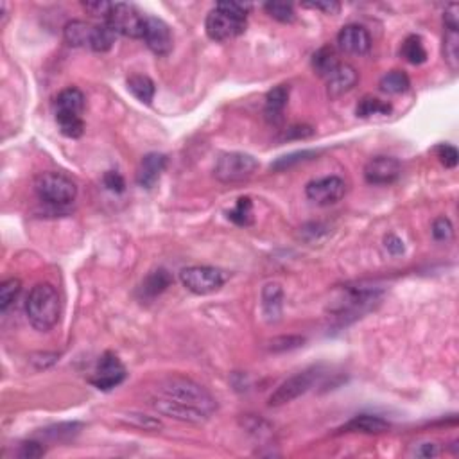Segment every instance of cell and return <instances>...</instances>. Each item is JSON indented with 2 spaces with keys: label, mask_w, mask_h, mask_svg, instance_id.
<instances>
[{
  "label": "cell",
  "mask_w": 459,
  "mask_h": 459,
  "mask_svg": "<svg viewBox=\"0 0 459 459\" xmlns=\"http://www.w3.org/2000/svg\"><path fill=\"white\" fill-rule=\"evenodd\" d=\"M115 38H117V33L106 22L95 26L90 38L92 50H95V52H108L114 47Z\"/></svg>",
  "instance_id": "cell-26"
},
{
  "label": "cell",
  "mask_w": 459,
  "mask_h": 459,
  "mask_svg": "<svg viewBox=\"0 0 459 459\" xmlns=\"http://www.w3.org/2000/svg\"><path fill=\"white\" fill-rule=\"evenodd\" d=\"M314 135V129L311 126H292V128L285 129L282 140H292V138H309Z\"/></svg>",
  "instance_id": "cell-41"
},
{
  "label": "cell",
  "mask_w": 459,
  "mask_h": 459,
  "mask_svg": "<svg viewBox=\"0 0 459 459\" xmlns=\"http://www.w3.org/2000/svg\"><path fill=\"white\" fill-rule=\"evenodd\" d=\"M289 103V87L287 84H280L275 87L273 90L267 92L266 95V118L273 124H278L282 121V114H284L285 106Z\"/></svg>",
  "instance_id": "cell-19"
},
{
  "label": "cell",
  "mask_w": 459,
  "mask_h": 459,
  "mask_svg": "<svg viewBox=\"0 0 459 459\" xmlns=\"http://www.w3.org/2000/svg\"><path fill=\"white\" fill-rule=\"evenodd\" d=\"M228 219L237 226H250L253 224V201L251 198H239L236 206L228 212Z\"/></svg>",
  "instance_id": "cell-30"
},
{
  "label": "cell",
  "mask_w": 459,
  "mask_h": 459,
  "mask_svg": "<svg viewBox=\"0 0 459 459\" xmlns=\"http://www.w3.org/2000/svg\"><path fill=\"white\" fill-rule=\"evenodd\" d=\"M384 244H386V250L389 251L391 255H402L404 251H406L402 239H399L397 236H387L386 239H384Z\"/></svg>",
  "instance_id": "cell-45"
},
{
  "label": "cell",
  "mask_w": 459,
  "mask_h": 459,
  "mask_svg": "<svg viewBox=\"0 0 459 459\" xmlns=\"http://www.w3.org/2000/svg\"><path fill=\"white\" fill-rule=\"evenodd\" d=\"M314 156H318V153H316V151L291 153V155L278 158L277 162H275L273 165H271V169H273V171H285V169L292 167V165H298V163H304V162H307V160H312Z\"/></svg>",
  "instance_id": "cell-34"
},
{
  "label": "cell",
  "mask_w": 459,
  "mask_h": 459,
  "mask_svg": "<svg viewBox=\"0 0 459 459\" xmlns=\"http://www.w3.org/2000/svg\"><path fill=\"white\" fill-rule=\"evenodd\" d=\"M104 22H106L117 35L126 36V38L137 40L144 36L145 16H142L140 11L131 4H124V2L114 4Z\"/></svg>",
  "instance_id": "cell-6"
},
{
  "label": "cell",
  "mask_w": 459,
  "mask_h": 459,
  "mask_svg": "<svg viewBox=\"0 0 459 459\" xmlns=\"http://www.w3.org/2000/svg\"><path fill=\"white\" fill-rule=\"evenodd\" d=\"M391 111H393V106L387 101L377 99V97H372V95L363 97L355 108L357 117L360 118H370L373 115H389Z\"/></svg>",
  "instance_id": "cell-27"
},
{
  "label": "cell",
  "mask_w": 459,
  "mask_h": 459,
  "mask_svg": "<svg viewBox=\"0 0 459 459\" xmlns=\"http://www.w3.org/2000/svg\"><path fill=\"white\" fill-rule=\"evenodd\" d=\"M379 87L384 94L399 95V94H404V92L409 90L411 79H409V76L404 72V70H391V72L384 74L382 79H380V83H379Z\"/></svg>",
  "instance_id": "cell-25"
},
{
  "label": "cell",
  "mask_w": 459,
  "mask_h": 459,
  "mask_svg": "<svg viewBox=\"0 0 459 459\" xmlns=\"http://www.w3.org/2000/svg\"><path fill=\"white\" fill-rule=\"evenodd\" d=\"M103 182H104V187L115 194H121L126 190L124 178H122L117 171H108L106 175L103 176Z\"/></svg>",
  "instance_id": "cell-40"
},
{
  "label": "cell",
  "mask_w": 459,
  "mask_h": 459,
  "mask_svg": "<svg viewBox=\"0 0 459 459\" xmlns=\"http://www.w3.org/2000/svg\"><path fill=\"white\" fill-rule=\"evenodd\" d=\"M179 280H182L183 287L187 291L194 292V294H199V297H205V294H210V292H216L217 289L223 287L224 273L217 267L210 266H192L185 267L179 273Z\"/></svg>",
  "instance_id": "cell-7"
},
{
  "label": "cell",
  "mask_w": 459,
  "mask_h": 459,
  "mask_svg": "<svg viewBox=\"0 0 459 459\" xmlns=\"http://www.w3.org/2000/svg\"><path fill=\"white\" fill-rule=\"evenodd\" d=\"M56 122L61 133L69 138H79L84 131V122L81 115L56 114Z\"/></svg>",
  "instance_id": "cell-29"
},
{
  "label": "cell",
  "mask_w": 459,
  "mask_h": 459,
  "mask_svg": "<svg viewBox=\"0 0 459 459\" xmlns=\"http://www.w3.org/2000/svg\"><path fill=\"white\" fill-rule=\"evenodd\" d=\"M128 90L137 97L140 103L149 104L155 97V83H153L151 77L142 76V74H133V76L128 77Z\"/></svg>",
  "instance_id": "cell-24"
},
{
  "label": "cell",
  "mask_w": 459,
  "mask_h": 459,
  "mask_svg": "<svg viewBox=\"0 0 459 459\" xmlns=\"http://www.w3.org/2000/svg\"><path fill=\"white\" fill-rule=\"evenodd\" d=\"M56 114H69V115H83L84 110V95L79 88H65L56 97Z\"/></svg>",
  "instance_id": "cell-20"
},
{
  "label": "cell",
  "mask_w": 459,
  "mask_h": 459,
  "mask_svg": "<svg viewBox=\"0 0 459 459\" xmlns=\"http://www.w3.org/2000/svg\"><path fill=\"white\" fill-rule=\"evenodd\" d=\"M124 379H126V368L121 363V359H118L115 353L106 352L99 359V365H97V370H95L90 382L94 384L97 389L110 391L114 389V387H117Z\"/></svg>",
  "instance_id": "cell-10"
},
{
  "label": "cell",
  "mask_w": 459,
  "mask_h": 459,
  "mask_svg": "<svg viewBox=\"0 0 459 459\" xmlns=\"http://www.w3.org/2000/svg\"><path fill=\"white\" fill-rule=\"evenodd\" d=\"M305 194H307V198L312 203H316L319 206L336 205V203L345 198L346 183L339 176H325V178L307 183Z\"/></svg>",
  "instance_id": "cell-9"
},
{
  "label": "cell",
  "mask_w": 459,
  "mask_h": 459,
  "mask_svg": "<svg viewBox=\"0 0 459 459\" xmlns=\"http://www.w3.org/2000/svg\"><path fill=\"white\" fill-rule=\"evenodd\" d=\"M20 291H22V282L18 278H9L0 285V311H8L18 298Z\"/></svg>",
  "instance_id": "cell-32"
},
{
  "label": "cell",
  "mask_w": 459,
  "mask_h": 459,
  "mask_svg": "<svg viewBox=\"0 0 459 459\" xmlns=\"http://www.w3.org/2000/svg\"><path fill=\"white\" fill-rule=\"evenodd\" d=\"M305 343L304 338L300 336H287V338H277L270 343V348L273 352H285V350H292L298 348Z\"/></svg>",
  "instance_id": "cell-38"
},
{
  "label": "cell",
  "mask_w": 459,
  "mask_h": 459,
  "mask_svg": "<svg viewBox=\"0 0 459 459\" xmlns=\"http://www.w3.org/2000/svg\"><path fill=\"white\" fill-rule=\"evenodd\" d=\"M318 377H319L318 368H309V370H304V372L297 373V375H292L291 379L282 382L280 386L277 387V391H275L273 395L270 397V406L271 407L284 406V404H289L292 402V400H297L298 397L305 395V393L314 386Z\"/></svg>",
  "instance_id": "cell-8"
},
{
  "label": "cell",
  "mask_w": 459,
  "mask_h": 459,
  "mask_svg": "<svg viewBox=\"0 0 459 459\" xmlns=\"http://www.w3.org/2000/svg\"><path fill=\"white\" fill-rule=\"evenodd\" d=\"M172 282H175L172 275L169 273L167 270L160 267V270L151 271V273L144 278V282H142V292H144V297L156 298L158 294H162L165 289L171 287Z\"/></svg>",
  "instance_id": "cell-21"
},
{
  "label": "cell",
  "mask_w": 459,
  "mask_h": 459,
  "mask_svg": "<svg viewBox=\"0 0 459 459\" xmlns=\"http://www.w3.org/2000/svg\"><path fill=\"white\" fill-rule=\"evenodd\" d=\"M304 8L318 9V11L326 13V15H336V13H339L341 6L338 2H332V0H323V2H305Z\"/></svg>",
  "instance_id": "cell-42"
},
{
  "label": "cell",
  "mask_w": 459,
  "mask_h": 459,
  "mask_svg": "<svg viewBox=\"0 0 459 459\" xmlns=\"http://www.w3.org/2000/svg\"><path fill=\"white\" fill-rule=\"evenodd\" d=\"M43 454H45V448L38 441H26L18 448V458L22 459H38Z\"/></svg>",
  "instance_id": "cell-39"
},
{
  "label": "cell",
  "mask_w": 459,
  "mask_h": 459,
  "mask_svg": "<svg viewBox=\"0 0 459 459\" xmlns=\"http://www.w3.org/2000/svg\"><path fill=\"white\" fill-rule=\"evenodd\" d=\"M160 393L179 404L205 411L206 414H212L216 411V400L209 391L199 386L198 382L185 379V377H171V379L163 380L162 386H160Z\"/></svg>",
  "instance_id": "cell-3"
},
{
  "label": "cell",
  "mask_w": 459,
  "mask_h": 459,
  "mask_svg": "<svg viewBox=\"0 0 459 459\" xmlns=\"http://www.w3.org/2000/svg\"><path fill=\"white\" fill-rule=\"evenodd\" d=\"M443 57L452 70H458L459 67V31L445 29L443 36Z\"/></svg>",
  "instance_id": "cell-31"
},
{
  "label": "cell",
  "mask_w": 459,
  "mask_h": 459,
  "mask_svg": "<svg viewBox=\"0 0 459 459\" xmlns=\"http://www.w3.org/2000/svg\"><path fill=\"white\" fill-rule=\"evenodd\" d=\"M36 194L42 201L52 206H65L76 199L77 187L69 176L61 172H43L36 178Z\"/></svg>",
  "instance_id": "cell-4"
},
{
  "label": "cell",
  "mask_w": 459,
  "mask_h": 459,
  "mask_svg": "<svg viewBox=\"0 0 459 459\" xmlns=\"http://www.w3.org/2000/svg\"><path fill=\"white\" fill-rule=\"evenodd\" d=\"M79 424H61L56 425V427H50V429L45 431V436L50 438L54 441H63L72 438L74 434H77V429H79Z\"/></svg>",
  "instance_id": "cell-35"
},
{
  "label": "cell",
  "mask_w": 459,
  "mask_h": 459,
  "mask_svg": "<svg viewBox=\"0 0 459 459\" xmlns=\"http://www.w3.org/2000/svg\"><path fill=\"white\" fill-rule=\"evenodd\" d=\"M92 31H94V27L90 23L83 22V20H72L65 26L63 38L70 47L90 45Z\"/></svg>",
  "instance_id": "cell-22"
},
{
  "label": "cell",
  "mask_w": 459,
  "mask_h": 459,
  "mask_svg": "<svg viewBox=\"0 0 459 459\" xmlns=\"http://www.w3.org/2000/svg\"><path fill=\"white\" fill-rule=\"evenodd\" d=\"M258 162L246 153H226L216 163L214 175L221 183L248 182L257 172Z\"/></svg>",
  "instance_id": "cell-5"
},
{
  "label": "cell",
  "mask_w": 459,
  "mask_h": 459,
  "mask_svg": "<svg viewBox=\"0 0 459 459\" xmlns=\"http://www.w3.org/2000/svg\"><path fill=\"white\" fill-rule=\"evenodd\" d=\"M414 454H416L418 458H436V455L440 454V448L434 443H421Z\"/></svg>",
  "instance_id": "cell-46"
},
{
  "label": "cell",
  "mask_w": 459,
  "mask_h": 459,
  "mask_svg": "<svg viewBox=\"0 0 459 459\" xmlns=\"http://www.w3.org/2000/svg\"><path fill=\"white\" fill-rule=\"evenodd\" d=\"M389 421L384 418L375 416V414H359V416L352 418L348 424L343 427L346 433H363V434H382L389 431Z\"/></svg>",
  "instance_id": "cell-18"
},
{
  "label": "cell",
  "mask_w": 459,
  "mask_h": 459,
  "mask_svg": "<svg viewBox=\"0 0 459 459\" xmlns=\"http://www.w3.org/2000/svg\"><path fill=\"white\" fill-rule=\"evenodd\" d=\"M357 79H359V76H357L352 65L341 63L331 76L326 77L328 95H331L332 99H338V97H341V95H345L346 92H350L355 87Z\"/></svg>",
  "instance_id": "cell-16"
},
{
  "label": "cell",
  "mask_w": 459,
  "mask_h": 459,
  "mask_svg": "<svg viewBox=\"0 0 459 459\" xmlns=\"http://www.w3.org/2000/svg\"><path fill=\"white\" fill-rule=\"evenodd\" d=\"M436 155L440 158L441 165H445L447 169H454L459 162V153L454 145L450 144H440L436 148Z\"/></svg>",
  "instance_id": "cell-37"
},
{
  "label": "cell",
  "mask_w": 459,
  "mask_h": 459,
  "mask_svg": "<svg viewBox=\"0 0 459 459\" xmlns=\"http://www.w3.org/2000/svg\"><path fill=\"white\" fill-rule=\"evenodd\" d=\"M111 6H114V4H108V2H84L83 8L87 9V11L90 13V15L99 16V18L103 16V18L106 20L108 13H110V9H111Z\"/></svg>",
  "instance_id": "cell-44"
},
{
  "label": "cell",
  "mask_w": 459,
  "mask_h": 459,
  "mask_svg": "<svg viewBox=\"0 0 459 459\" xmlns=\"http://www.w3.org/2000/svg\"><path fill=\"white\" fill-rule=\"evenodd\" d=\"M400 54L411 65H421L427 61V50H425V45L420 36L416 35H411L404 40Z\"/></svg>",
  "instance_id": "cell-28"
},
{
  "label": "cell",
  "mask_w": 459,
  "mask_h": 459,
  "mask_svg": "<svg viewBox=\"0 0 459 459\" xmlns=\"http://www.w3.org/2000/svg\"><path fill=\"white\" fill-rule=\"evenodd\" d=\"M402 175V165L393 156H375L365 167V179L370 185H391Z\"/></svg>",
  "instance_id": "cell-11"
},
{
  "label": "cell",
  "mask_w": 459,
  "mask_h": 459,
  "mask_svg": "<svg viewBox=\"0 0 459 459\" xmlns=\"http://www.w3.org/2000/svg\"><path fill=\"white\" fill-rule=\"evenodd\" d=\"M144 42L149 47L151 52L156 56H167L172 50V33L171 27L163 20L155 18V16H145L144 27Z\"/></svg>",
  "instance_id": "cell-12"
},
{
  "label": "cell",
  "mask_w": 459,
  "mask_h": 459,
  "mask_svg": "<svg viewBox=\"0 0 459 459\" xmlns=\"http://www.w3.org/2000/svg\"><path fill=\"white\" fill-rule=\"evenodd\" d=\"M454 236V226H452L448 217H438L433 223V237L440 243H447Z\"/></svg>",
  "instance_id": "cell-36"
},
{
  "label": "cell",
  "mask_w": 459,
  "mask_h": 459,
  "mask_svg": "<svg viewBox=\"0 0 459 459\" xmlns=\"http://www.w3.org/2000/svg\"><path fill=\"white\" fill-rule=\"evenodd\" d=\"M338 45L343 52L353 54V56H363L372 47V38H370V33L365 27L350 23V26H345L339 31Z\"/></svg>",
  "instance_id": "cell-14"
},
{
  "label": "cell",
  "mask_w": 459,
  "mask_h": 459,
  "mask_svg": "<svg viewBox=\"0 0 459 459\" xmlns=\"http://www.w3.org/2000/svg\"><path fill=\"white\" fill-rule=\"evenodd\" d=\"M339 65H341V61L338 60V54H336V50L332 49L331 45L321 47V49L312 56V67H314L316 74H318L319 77H323V79H326V77L331 76Z\"/></svg>",
  "instance_id": "cell-23"
},
{
  "label": "cell",
  "mask_w": 459,
  "mask_h": 459,
  "mask_svg": "<svg viewBox=\"0 0 459 459\" xmlns=\"http://www.w3.org/2000/svg\"><path fill=\"white\" fill-rule=\"evenodd\" d=\"M31 325L40 332H49L60 319V297L50 284H38L31 289L26 302Z\"/></svg>",
  "instance_id": "cell-2"
},
{
  "label": "cell",
  "mask_w": 459,
  "mask_h": 459,
  "mask_svg": "<svg viewBox=\"0 0 459 459\" xmlns=\"http://www.w3.org/2000/svg\"><path fill=\"white\" fill-rule=\"evenodd\" d=\"M264 9H266L271 18L278 20L282 23H291L297 18V13L287 2H267V4H264Z\"/></svg>",
  "instance_id": "cell-33"
},
{
  "label": "cell",
  "mask_w": 459,
  "mask_h": 459,
  "mask_svg": "<svg viewBox=\"0 0 459 459\" xmlns=\"http://www.w3.org/2000/svg\"><path fill=\"white\" fill-rule=\"evenodd\" d=\"M248 6L239 2H219L209 13L205 22L206 35L214 42H226L246 31Z\"/></svg>",
  "instance_id": "cell-1"
},
{
  "label": "cell",
  "mask_w": 459,
  "mask_h": 459,
  "mask_svg": "<svg viewBox=\"0 0 459 459\" xmlns=\"http://www.w3.org/2000/svg\"><path fill=\"white\" fill-rule=\"evenodd\" d=\"M284 309V291L277 282L264 285L262 289V314L267 323H278Z\"/></svg>",
  "instance_id": "cell-17"
},
{
  "label": "cell",
  "mask_w": 459,
  "mask_h": 459,
  "mask_svg": "<svg viewBox=\"0 0 459 459\" xmlns=\"http://www.w3.org/2000/svg\"><path fill=\"white\" fill-rule=\"evenodd\" d=\"M151 406L158 411L160 414L169 418H175V420L179 421H189V424H203L210 418V414H206L205 411H199L196 407L185 406V404H179L176 400L167 399V397H162V399H155L151 402Z\"/></svg>",
  "instance_id": "cell-13"
},
{
  "label": "cell",
  "mask_w": 459,
  "mask_h": 459,
  "mask_svg": "<svg viewBox=\"0 0 459 459\" xmlns=\"http://www.w3.org/2000/svg\"><path fill=\"white\" fill-rule=\"evenodd\" d=\"M167 167V156L160 155V153H149L142 158L140 165L137 171L138 185L144 189H153L158 183L160 176Z\"/></svg>",
  "instance_id": "cell-15"
},
{
  "label": "cell",
  "mask_w": 459,
  "mask_h": 459,
  "mask_svg": "<svg viewBox=\"0 0 459 459\" xmlns=\"http://www.w3.org/2000/svg\"><path fill=\"white\" fill-rule=\"evenodd\" d=\"M445 29H458L459 31V6L450 4L447 6L443 15Z\"/></svg>",
  "instance_id": "cell-43"
}]
</instances>
